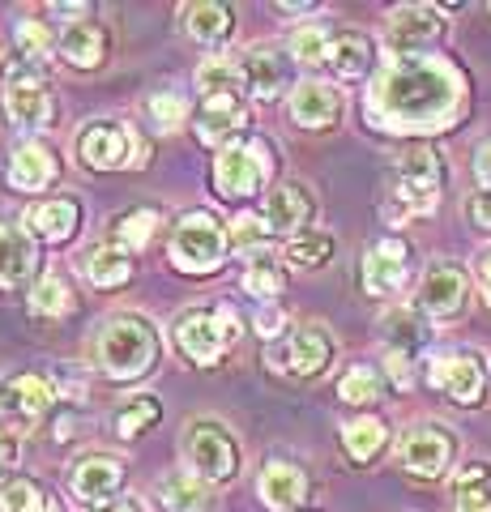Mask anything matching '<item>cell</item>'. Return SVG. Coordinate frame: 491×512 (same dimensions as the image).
<instances>
[{"mask_svg": "<svg viewBox=\"0 0 491 512\" xmlns=\"http://www.w3.org/2000/svg\"><path fill=\"white\" fill-rule=\"evenodd\" d=\"M363 111L385 133H440L466 111V77L445 56H393L368 86Z\"/></svg>", "mask_w": 491, "mask_h": 512, "instance_id": "obj_1", "label": "cell"}, {"mask_svg": "<svg viewBox=\"0 0 491 512\" xmlns=\"http://www.w3.org/2000/svg\"><path fill=\"white\" fill-rule=\"evenodd\" d=\"M440 184H445V163L432 146H410L398 163H393V188H389V218H423L436 210Z\"/></svg>", "mask_w": 491, "mask_h": 512, "instance_id": "obj_2", "label": "cell"}, {"mask_svg": "<svg viewBox=\"0 0 491 512\" xmlns=\"http://www.w3.org/2000/svg\"><path fill=\"white\" fill-rule=\"evenodd\" d=\"M158 333L146 316H116L99 333V367L112 380H137L154 367Z\"/></svg>", "mask_w": 491, "mask_h": 512, "instance_id": "obj_3", "label": "cell"}, {"mask_svg": "<svg viewBox=\"0 0 491 512\" xmlns=\"http://www.w3.org/2000/svg\"><path fill=\"white\" fill-rule=\"evenodd\" d=\"M240 342V316L231 303H214V308H188L176 316V346L184 359L201 367H214L223 350Z\"/></svg>", "mask_w": 491, "mask_h": 512, "instance_id": "obj_4", "label": "cell"}, {"mask_svg": "<svg viewBox=\"0 0 491 512\" xmlns=\"http://www.w3.org/2000/svg\"><path fill=\"white\" fill-rule=\"evenodd\" d=\"M274 171V146L265 137H244V141H227L214 158V184L218 192L231 201L252 197Z\"/></svg>", "mask_w": 491, "mask_h": 512, "instance_id": "obj_5", "label": "cell"}, {"mask_svg": "<svg viewBox=\"0 0 491 512\" xmlns=\"http://www.w3.org/2000/svg\"><path fill=\"white\" fill-rule=\"evenodd\" d=\"M227 252V231L223 222L205 210H193L176 222L171 231V265L184 274H214Z\"/></svg>", "mask_w": 491, "mask_h": 512, "instance_id": "obj_6", "label": "cell"}, {"mask_svg": "<svg viewBox=\"0 0 491 512\" xmlns=\"http://www.w3.org/2000/svg\"><path fill=\"white\" fill-rule=\"evenodd\" d=\"M184 461L205 483H227L240 474V444L214 419H193L184 431Z\"/></svg>", "mask_w": 491, "mask_h": 512, "instance_id": "obj_7", "label": "cell"}, {"mask_svg": "<svg viewBox=\"0 0 491 512\" xmlns=\"http://www.w3.org/2000/svg\"><path fill=\"white\" fill-rule=\"evenodd\" d=\"M427 380L457 406H479L487 393V367H483V355H474V350L436 355L432 367H427Z\"/></svg>", "mask_w": 491, "mask_h": 512, "instance_id": "obj_8", "label": "cell"}, {"mask_svg": "<svg viewBox=\"0 0 491 512\" xmlns=\"http://www.w3.org/2000/svg\"><path fill=\"white\" fill-rule=\"evenodd\" d=\"M453 453H457V440L449 436L445 427L436 423H423V427H410L402 444H398V466L415 478H440L453 466Z\"/></svg>", "mask_w": 491, "mask_h": 512, "instance_id": "obj_9", "label": "cell"}, {"mask_svg": "<svg viewBox=\"0 0 491 512\" xmlns=\"http://www.w3.org/2000/svg\"><path fill=\"white\" fill-rule=\"evenodd\" d=\"M137 137L120 120H94L77 133V154L90 171H120L133 163Z\"/></svg>", "mask_w": 491, "mask_h": 512, "instance_id": "obj_10", "label": "cell"}, {"mask_svg": "<svg viewBox=\"0 0 491 512\" xmlns=\"http://www.w3.org/2000/svg\"><path fill=\"white\" fill-rule=\"evenodd\" d=\"M406 274H410V244L398 235L389 239H376V244L363 252V265H359V278H363V291L385 299L393 291L406 286Z\"/></svg>", "mask_w": 491, "mask_h": 512, "instance_id": "obj_11", "label": "cell"}, {"mask_svg": "<svg viewBox=\"0 0 491 512\" xmlns=\"http://www.w3.org/2000/svg\"><path fill=\"white\" fill-rule=\"evenodd\" d=\"M329 359H334V338H329L321 325H299L291 338L274 350V367H278V372L299 376V380L325 372Z\"/></svg>", "mask_w": 491, "mask_h": 512, "instance_id": "obj_12", "label": "cell"}, {"mask_svg": "<svg viewBox=\"0 0 491 512\" xmlns=\"http://www.w3.org/2000/svg\"><path fill=\"white\" fill-rule=\"evenodd\" d=\"M470 303V278L462 274L457 265L440 261L423 274V286H419V308L432 316V320H457L466 312Z\"/></svg>", "mask_w": 491, "mask_h": 512, "instance_id": "obj_13", "label": "cell"}, {"mask_svg": "<svg viewBox=\"0 0 491 512\" xmlns=\"http://www.w3.org/2000/svg\"><path fill=\"white\" fill-rule=\"evenodd\" d=\"M445 35V18L432 5H402L389 18V47L398 56H423V47H432Z\"/></svg>", "mask_w": 491, "mask_h": 512, "instance_id": "obj_14", "label": "cell"}, {"mask_svg": "<svg viewBox=\"0 0 491 512\" xmlns=\"http://www.w3.org/2000/svg\"><path fill=\"white\" fill-rule=\"evenodd\" d=\"M120 483H124V466H120L112 453H90V457L77 461L73 474H69L73 500H82L90 508L112 504V495L120 491Z\"/></svg>", "mask_w": 491, "mask_h": 512, "instance_id": "obj_15", "label": "cell"}, {"mask_svg": "<svg viewBox=\"0 0 491 512\" xmlns=\"http://www.w3.org/2000/svg\"><path fill=\"white\" fill-rule=\"evenodd\" d=\"M5 111L18 128L39 133V128L52 124L56 99H52V90L43 86V77H26V82H5Z\"/></svg>", "mask_w": 491, "mask_h": 512, "instance_id": "obj_16", "label": "cell"}, {"mask_svg": "<svg viewBox=\"0 0 491 512\" xmlns=\"http://www.w3.org/2000/svg\"><path fill=\"white\" fill-rule=\"evenodd\" d=\"M312 197L304 184H278L265 192V205H261V222L274 235H291V231H308L312 222Z\"/></svg>", "mask_w": 491, "mask_h": 512, "instance_id": "obj_17", "label": "cell"}, {"mask_svg": "<svg viewBox=\"0 0 491 512\" xmlns=\"http://www.w3.org/2000/svg\"><path fill=\"white\" fill-rule=\"evenodd\" d=\"M291 120L299 128H329V124H338L342 120V94L334 86H325V82H304V86H295L291 90Z\"/></svg>", "mask_w": 491, "mask_h": 512, "instance_id": "obj_18", "label": "cell"}, {"mask_svg": "<svg viewBox=\"0 0 491 512\" xmlns=\"http://www.w3.org/2000/svg\"><path fill=\"white\" fill-rule=\"evenodd\" d=\"M257 495L265 508L274 512H291L299 500L308 495V474L291 466V461H274V466H265L261 478H257Z\"/></svg>", "mask_w": 491, "mask_h": 512, "instance_id": "obj_19", "label": "cell"}, {"mask_svg": "<svg viewBox=\"0 0 491 512\" xmlns=\"http://www.w3.org/2000/svg\"><path fill=\"white\" fill-rule=\"evenodd\" d=\"M240 82L248 86L252 99H274L287 86V64L274 47H248V56L240 60Z\"/></svg>", "mask_w": 491, "mask_h": 512, "instance_id": "obj_20", "label": "cell"}, {"mask_svg": "<svg viewBox=\"0 0 491 512\" xmlns=\"http://www.w3.org/2000/svg\"><path fill=\"white\" fill-rule=\"evenodd\" d=\"M52 175H56V158L43 141H22V146L9 154V184L18 192H39L52 184Z\"/></svg>", "mask_w": 491, "mask_h": 512, "instance_id": "obj_21", "label": "cell"}, {"mask_svg": "<svg viewBox=\"0 0 491 512\" xmlns=\"http://www.w3.org/2000/svg\"><path fill=\"white\" fill-rule=\"evenodd\" d=\"M248 124V111L240 103V94H223V99H201V111H197V133L201 141H231V133H240Z\"/></svg>", "mask_w": 491, "mask_h": 512, "instance_id": "obj_22", "label": "cell"}, {"mask_svg": "<svg viewBox=\"0 0 491 512\" xmlns=\"http://www.w3.org/2000/svg\"><path fill=\"white\" fill-rule=\"evenodd\" d=\"M52 384L35 372H18L5 380V402H9V419H22V423H35L39 414L52 406Z\"/></svg>", "mask_w": 491, "mask_h": 512, "instance_id": "obj_23", "label": "cell"}, {"mask_svg": "<svg viewBox=\"0 0 491 512\" xmlns=\"http://www.w3.org/2000/svg\"><path fill=\"white\" fill-rule=\"evenodd\" d=\"M154 500L163 512H205L210 508V495H205V487L197 483L193 470H171L154 483Z\"/></svg>", "mask_w": 491, "mask_h": 512, "instance_id": "obj_24", "label": "cell"}, {"mask_svg": "<svg viewBox=\"0 0 491 512\" xmlns=\"http://www.w3.org/2000/svg\"><path fill=\"white\" fill-rule=\"evenodd\" d=\"M35 269V239L26 227H0V286H22L26 274Z\"/></svg>", "mask_w": 491, "mask_h": 512, "instance_id": "obj_25", "label": "cell"}, {"mask_svg": "<svg viewBox=\"0 0 491 512\" xmlns=\"http://www.w3.org/2000/svg\"><path fill=\"white\" fill-rule=\"evenodd\" d=\"M103 47H107V35H103V26H94V22H73V26H65V35H60V56H65L73 69H99Z\"/></svg>", "mask_w": 491, "mask_h": 512, "instance_id": "obj_26", "label": "cell"}, {"mask_svg": "<svg viewBox=\"0 0 491 512\" xmlns=\"http://www.w3.org/2000/svg\"><path fill=\"white\" fill-rule=\"evenodd\" d=\"M82 274L94 286H120V282H129V274H133V256H129V248H120V244L86 248L82 252Z\"/></svg>", "mask_w": 491, "mask_h": 512, "instance_id": "obj_27", "label": "cell"}, {"mask_svg": "<svg viewBox=\"0 0 491 512\" xmlns=\"http://www.w3.org/2000/svg\"><path fill=\"white\" fill-rule=\"evenodd\" d=\"M372 39L368 35H355V30H346V35H334V43H329V69H334L342 82H355V77H363L372 69Z\"/></svg>", "mask_w": 491, "mask_h": 512, "instance_id": "obj_28", "label": "cell"}, {"mask_svg": "<svg viewBox=\"0 0 491 512\" xmlns=\"http://www.w3.org/2000/svg\"><path fill=\"white\" fill-rule=\"evenodd\" d=\"M184 30H188V39L214 47L235 30V13L227 5H214V0H201V5L184 9Z\"/></svg>", "mask_w": 491, "mask_h": 512, "instance_id": "obj_29", "label": "cell"}, {"mask_svg": "<svg viewBox=\"0 0 491 512\" xmlns=\"http://www.w3.org/2000/svg\"><path fill=\"white\" fill-rule=\"evenodd\" d=\"M453 512H491V466L470 461L453 483Z\"/></svg>", "mask_w": 491, "mask_h": 512, "instance_id": "obj_30", "label": "cell"}, {"mask_svg": "<svg viewBox=\"0 0 491 512\" xmlns=\"http://www.w3.org/2000/svg\"><path fill=\"white\" fill-rule=\"evenodd\" d=\"M30 222V231L43 235V239H52V244H60V239H69L77 231V205L69 197H60V201H43L35 205V210L26 214Z\"/></svg>", "mask_w": 491, "mask_h": 512, "instance_id": "obj_31", "label": "cell"}, {"mask_svg": "<svg viewBox=\"0 0 491 512\" xmlns=\"http://www.w3.org/2000/svg\"><path fill=\"white\" fill-rule=\"evenodd\" d=\"M423 342H427V325L410 308H393L385 316V346L393 350V355H410V359H415V350Z\"/></svg>", "mask_w": 491, "mask_h": 512, "instance_id": "obj_32", "label": "cell"}, {"mask_svg": "<svg viewBox=\"0 0 491 512\" xmlns=\"http://www.w3.org/2000/svg\"><path fill=\"white\" fill-rule=\"evenodd\" d=\"M385 440H389V427L380 419H372V414L342 427V444H346V453H351L355 461H372L380 448H385Z\"/></svg>", "mask_w": 491, "mask_h": 512, "instance_id": "obj_33", "label": "cell"}, {"mask_svg": "<svg viewBox=\"0 0 491 512\" xmlns=\"http://www.w3.org/2000/svg\"><path fill=\"white\" fill-rule=\"evenodd\" d=\"M0 512H56L52 495H47L35 478H13L0 487Z\"/></svg>", "mask_w": 491, "mask_h": 512, "instance_id": "obj_34", "label": "cell"}, {"mask_svg": "<svg viewBox=\"0 0 491 512\" xmlns=\"http://www.w3.org/2000/svg\"><path fill=\"white\" fill-rule=\"evenodd\" d=\"M235 86H244L240 82V64H231L223 56H210L197 69V90H201V99H223V94H235Z\"/></svg>", "mask_w": 491, "mask_h": 512, "instance_id": "obj_35", "label": "cell"}, {"mask_svg": "<svg viewBox=\"0 0 491 512\" xmlns=\"http://www.w3.org/2000/svg\"><path fill=\"white\" fill-rule=\"evenodd\" d=\"M329 256H334V235L325 231H299L287 244V261L299 269H321Z\"/></svg>", "mask_w": 491, "mask_h": 512, "instance_id": "obj_36", "label": "cell"}, {"mask_svg": "<svg viewBox=\"0 0 491 512\" xmlns=\"http://www.w3.org/2000/svg\"><path fill=\"white\" fill-rule=\"evenodd\" d=\"M338 397L346 406H368L380 397V376H376V367L368 363H355V367H346L342 380H338Z\"/></svg>", "mask_w": 491, "mask_h": 512, "instance_id": "obj_37", "label": "cell"}, {"mask_svg": "<svg viewBox=\"0 0 491 512\" xmlns=\"http://www.w3.org/2000/svg\"><path fill=\"white\" fill-rule=\"evenodd\" d=\"M30 308H35L39 316H65L73 308V291L69 282L60 274H43L35 282V291H30Z\"/></svg>", "mask_w": 491, "mask_h": 512, "instance_id": "obj_38", "label": "cell"}, {"mask_svg": "<svg viewBox=\"0 0 491 512\" xmlns=\"http://www.w3.org/2000/svg\"><path fill=\"white\" fill-rule=\"evenodd\" d=\"M154 231H158V214H154V210H133V214H120V218L112 222L116 244L129 248V252L146 248L150 239H154Z\"/></svg>", "mask_w": 491, "mask_h": 512, "instance_id": "obj_39", "label": "cell"}, {"mask_svg": "<svg viewBox=\"0 0 491 512\" xmlns=\"http://www.w3.org/2000/svg\"><path fill=\"white\" fill-rule=\"evenodd\" d=\"M158 414H163V406H158V397H133L124 410H116V419H112V427H116V436H124V440H133V436H141Z\"/></svg>", "mask_w": 491, "mask_h": 512, "instance_id": "obj_40", "label": "cell"}, {"mask_svg": "<svg viewBox=\"0 0 491 512\" xmlns=\"http://www.w3.org/2000/svg\"><path fill=\"white\" fill-rule=\"evenodd\" d=\"M329 30L325 26H299L291 35V56L299 64H329Z\"/></svg>", "mask_w": 491, "mask_h": 512, "instance_id": "obj_41", "label": "cell"}, {"mask_svg": "<svg viewBox=\"0 0 491 512\" xmlns=\"http://www.w3.org/2000/svg\"><path fill=\"white\" fill-rule=\"evenodd\" d=\"M244 291L252 299H261V303H274L278 291H282V269L274 261H265V256H257V261L248 265V274H244Z\"/></svg>", "mask_w": 491, "mask_h": 512, "instance_id": "obj_42", "label": "cell"}, {"mask_svg": "<svg viewBox=\"0 0 491 512\" xmlns=\"http://www.w3.org/2000/svg\"><path fill=\"white\" fill-rule=\"evenodd\" d=\"M265 239H269V227L261 222V214H244L231 222V252H240V256L265 252Z\"/></svg>", "mask_w": 491, "mask_h": 512, "instance_id": "obj_43", "label": "cell"}, {"mask_svg": "<svg viewBox=\"0 0 491 512\" xmlns=\"http://www.w3.org/2000/svg\"><path fill=\"white\" fill-rule=\"evenodd\" d=\"M146 107H150V116H154L158 128H180L188 120V99L180 90H158V94L146 99Z\"/></svg>", "mask_w": 491, "mask_h": 512, "instance_id": "obj_44", "label": "cell"}, {"mask_svg": "<svg viewBox=\"0 0 491 512\" xmlns=\"http://www.w3.org/2000/svg\"><path fill=\"white\" fill-rule=\"evenodd\" d=\"M13 35H18V52L22 56H30V60H43L47 52H52V30H47L39 18H26V22H18V30H13Z\"/></svg>", "mask_w": 491, "mask_h": 512, "instance_id": "obj_45", "label": "cell"}, {"mask_svg": "<svg viewBox=\"0 0 491 512\" xmlns=\"http://www.w3.org/2000/svg\"><path fill=\"white\" fill-rule=\"evenodd\" d=\"M466 218H470L474 231L491 235V192H474V197L466 201Z\"/></svg>", "mask_w": 491, "mask_h": 512, "instance_id": "obj_46", "label": "cell"}, {"mask_svg": "<svg viewBox=\"0 0 491 512\" xmlns=\"http://www.w3.org/2000/svg\"><path fill=\"white\" fill-rule=\"evenodd\" d=\"M282 320H287V316H282L278 303H265V308L257 312V333H261V338H278V333H282Z\"/></svg>", "mask_w": 491, "mask_h": 512, "instance_id": "obj_47", "label": "cell"}, {"mask_svg": "<svg viewBox=\"0 0 491 512\" xmlns=\"http://www.w3.org/2000/svg\"><path fill=\"white\" fill-rule=\"evenodd\" d=\"M18 448H22L18 431H5V427H0V474L13 470V461H18Z\"/></svg>", "mask_w": 491, "mask_h": 512, "instance_id": "obj_48", "label": "cell"}, {"mask_svg": "<svg viewBox=\"0 0 491 512\" xmlns=\"http://www.w3.org/2000/svg\"><path fill=\"white\" fill-rule=\"evenodd\" d=\"M385 363H389V376L402 384V389H410V380H415V367H410V355H385Z\"/></svg>", "mask_w": 491, "mask_h": 512, "instance_id": "obj_49", "label": "cell"}, {"mask_svg": "<svg viewBox=\"0 0 491 512\" xmlns=\"http://www.w3.org/2000/svg\"><path fill=\"white\" fill-rule=\"evenodd\" d=\"M474 175H479L483 188L491 192V137H487L483 146H479V154H474Z\"/></svg>", "mask_w": 491, "mask_h": 512, "instance_id": "obj_50", "label": "cell"}, {"mask_svg": "<svg viewBox=\"0 0 491 512\" xmlns=\"http://www.w3.org/2000/svg\"><path fill=\"white\" fill-rule=\"evenodd\" d=\"M479 282H483V299L491 303V252L483 256V265H479Z\"/></svg>", "mask_w": 491, "mask_h": 512, "instance_id": "obj_51", "label": "cell"}, {"mask_svg": "<svg viewBox=\"0 0 491 512\" xmlns=\"http://www.w3.org/2000/svg\"><path fill=\"white\" fill-rule=\"evenodd\" d=\"M94 512H141L133 500H112V504H103V508H94Z\"/></svg>", "mask_w": 491, "mask_h": 512, "instance_id": "obj_52", "label": "cell"}, {"mask_svg": "<svg viewBox=\"0 0 491 512\" xmlns=\"http://www.w3.org/2000/svg\"><path fill=\"white\" fill-rule=\"evenodd\" d=\"M9 419V402H5V384H0V423Z\"/></svg>", "mask_w": 491, "mask_h": 512, "instance_id": "obj_53", "label": "cell"}]
</instances>
